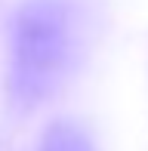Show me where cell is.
Segmentation results:
<instances>
[{
    "label": "cell",
    "instance_id": "1",
    "mask_svg": "<svg viewBox=\"0 0 148 151\" xmlns=\"http://www.w3.org/2000/svg\"><path fill=\"white\" fill-rule=\"evenodd\" d=\"M71 62V12L62 0H31L12 34V93L34 105L62 80Z\"/></svg>",
    "mask_w": 148,
    "mask_h": 151
},
{
    "label": "cell",
    "instance_id": "2",
    "mask_svg": "<svg viewBox=\"0 0 148 151\" xmlns=\"http://www.w3.org/2000/svg\"><path fill=\"white\" fill-rule=\"evenodd\" d=\"M40 151H93V145L83 136V129L71 127V123H56V127L43 136Z\"/></svg>",
    "mask_w": 148,
    "mask_h": 151
}]
</instances>
